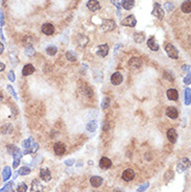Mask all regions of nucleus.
<instances>
[{"label": "nucleus", "mask_w": 191, "mask_h": 192, "mask_svg": "<svg viewBox=\"0 0 191 192\" xmlns=\"http://www.w3.org/2000/svg\"><path fill=\"white\" fill-rule=\"evenodd\" d=\"M147 46L153 51H158L159 50V43L157 42V40L153 37H151L147 40Z\"/></svg>", "instance_id": "nucleus-15"}, {"label": "nucleus", "mask_w": 191, "mask_h": 192, "mask_svg": "<svg viewBox=\"0 0 191 192\" xmlns=\"http://www.w3.org/2000/svg\"><path fill=\"white\" fill-rule=\"evenodd\" d=\"M41 30H42V32L44 34H46V36H51L54 32V26L50 23H45L42 25Z\"/></svg>", "instance_id": "nucleus-10"}, {"label": "nucleus", "mask_w": 191, "mask_h": 192, "mask_svg": "<svg viewBox=\"0 0 191 192\" xmlns=\"http://www.w3.org/2000/svg\"><path fill=\"white\" fill-rule=\"evenodd\" d=\"M87 130H89V132L93 133L96 130V128H97V122L95 121V120H92V121H90L89 123L87 124Z\"/></svg>", "instance_id": "nucleus-27"}, {"label": "nucleus", "mask_w": 191, "mask_h": 192, "mask_svg": "<svg viewBox=\"0 0 191 192\" xmlns=\"http://www.w3.org/2000/svg\"><path fill=\"white\" fill-rule=\"evenodd\" d=\"M87 6L91 12H97L100 10V4L97 0H89L87 2Z\"/></svg>", "instance_id": "nucleus-12"}, {"label": "nucleus", "mask_w": 191, "mask_h": 192, "mask_svg": "<svg viewBox=\"0 0 191 192\" xmlns=\"http://www.w3.org/2000/svg\"><path fill=\"white\" fill-rule=\"evenodd\" d=\"M46 52H47V54H49V56H54V54L58 52V48H56V46H54V45H49V46L46 48Z\"/></svg>", "instance_id": "nucleus-30"}, {"label": "nucleus", "mask_w": 191, "mask_h": 192, "mask_svg": "<svg viewBox=\"0 0 191 192\" xmlns=\"http://www.w3.org/2000/svg\"><path fill=\"white\" fill-rule=\"evenodd\" d=\"M35 72V67L32 66V64H27L23 67L22 69V74L24 76H28V75H32V73Z\"/></svg>", "instance_id": "nucleus-22"}, {"label": "nucleus", "mask_w": 191, "mask_h": 192, "mask_svg": "<svg viewBox=\"0 0 191 192\" xmlns=\"http://www.w3.org/2000/svg\"><path fill=\"white\" fill-rule=\"evenodd\" d=\"M123 80V77H122V74L120 72H115V73L112 74L111 76V82L114 85V86H118L120 85Z\"/></svg>", "instance_id": "nucleus-9"}, {"label": "nucleus", "mask_w": 191, "mask_h": 192, "mask_svg": "<svg viewBox=\"0 0 191 192\" xmlns=\"http://www.w3.org/2000/svg\"><path fill=\"white\" fill-rule=\"evenodd\" d=\"M17 192H27V185L25 183H19L17 186Z\"/></svg>", "instance_id": "nucleus-33"}, {"label": "nucleus", "mask_w": 191, "mask_h": 192, "mask_svg": "<svg viewBox=\"0 0 191 192\" xmlns=\"http://www.w3.org/2000/svg\"><path fill=\"white\" fill-rule=\"evenodd\" d=\"M40 176L45 182H49V181L51 180V173H50L48 168H42V169L40 170Z\"/></svg>", "instance_id": "nucleus-16"}, {"label": "nucleus", "mask_w": 191, "mask_h": 192, "mask_svg": "<svg viewBox=\"0 0 191 192\" xmlns=\"http://www.w3.org/2000/svg\"><path fill=\"white\" fill-rule=\"evenodd\" d=\"M167 138L171 143H175L177 139V133L174 128H170L167 132Z\"/></svg>", "instance_id": "nucleus-21"}, {"label": "nucleus", "mask_w": 191, "mask_h": 192, "mask_svg": "<svg viewBox=\"0 0 191 192\" xmlns=\"http://www.w3.org/2000/svg\"><path fill=\"white\" fill-rule=\"evenodd\" d=\"M93 192H96V191H93Z\"/></svg>", "instance_id": "nucleus-51"}, {"label": "nucleus", "mask_w": 191, "mask_h": 192, "mask_svg": "<svg viewBox=\"0 0 191 192\" xmlns=\"http://www.w3.org/2000/svg\"><path fill=\"white\" fill-rule=\"evenodd\" d=\"M148 186H149V183L148 182L144 183V184H142L141 186H140L139 188L137 189V192H143V191H145L146 189L148 188Z\"/></svg>", "instance_id": "nucleus-38"}, {"label": "nucleus", "mask_w": 191, "mask_h": 192, "mask_svg": "<svg viewBox=\"0 0 191 192\" xmlns=\"http://www.w3.org/2000/svg\"><path fill=\"white\" fill-rule=\"evenodd\" d=\"M134 38V41H135L136 43H138V44H141V43H143L144 41H145L146 39V36L144 32H135L133 36Z\"/></svg>", "instance_id": "nucleus-17"}, {"label": "nucleus", "mask_w": 191, "mask_h": 192, "mask_svg": "<svg viewBox=\"0 0 191 192\" xmlns=\"http://www.w3.org/2000/svg\"><path fill=\"white\" fill-rule=\"evenodd\" d=\"M11 174H12V171H11V167L6 166L3 169V171H2V178H3L4 182H6V181H8V178H11Z\"/></svg>", "instance_id": "nucleus-26"}, {"label": "nucleus", "mask_w": 191, "mask_h": 192, "mask_svg": "<svg viewBox=\"0 0 191 192\" xmlns=\"http://www.w3.org/2000/svg\"><path fill=\"white\" fill-rule=\"evenodd\" d=\"M129 66L133 69H138L142 66V61L139 58H132L129 61Z\"/></svg>", "instance_id": "nucleus-14"}, {"label": "nucleus", "mask_w": 191, "mask_h": 192, "mask_svg": "<svg viewBox=\"0 0 191 192\" xmlns=\"http://www.w3.org/2000/svg\"><path fill=\"white\" fill-rule=\"evenodd\" d=\"M134 178H135V171H134L133 169H131V168L126 169L123 171V173H122V178H123L126 182H129V181H132Z\"/></svg>", "instance_id": "nucleus-13"}, {"label": "nucleus", "mask_w": 191, "mask_h": 192, "mask_svg": "<svg viewBox=\"0 0 191 192\" xmlns=\"http://www.w3.org/2000/svg\"><path fill=\"white\" fill-rule=\"evenodd\" d=\"M164 8H165L168 12H172V10H174V5H173L171 2H166V3L164 4Z\"/></svg>", "instance_id": "nucleus-39"}, {"label": "nucleus", "mask_w": 191, "mask_h": 192, "mask_svg": "<svg viewBox=\"0 0 191 192\" xmlns=\"http://www.w3.org/2000/svg\"><path fill=\"white\" fill-rule=\"evenodd\" d=\"M4 69H5V65H4L3 63L0 62V72H2V71L4 70Z\"/></svg>", "instance_id": "nucleus-46"}, {"label": "nucleus", "mask_w": 191, "mask_h": 192, "mask_svg": "<svg viewBox=\"0 0 191 192\" xmlns=\"http://www.w3.org/2000/svg\"><path fill=\"white\" fill-rule=\"evenodd\" d=\"M22 146H23V152L24 154H35V152L38 150L39 145L35 142V140L32 138H28L26 140H24L22 142Z\"/></svg>", "instance_id": "nucleus-1"}, {"label": "nucleus", "mask_w": 191, "mask_h": 192, "mask_svg": "<svg viewBox=\"0 0 191 192\" xmlns=\"http://www.w3.org/2000/svg\"><path fill=\"white\" fill-rule=\"evenodd\" d=\"M109 45L108 44H102L99 45L96 50V54L100 58H106V56L109 54Z\"/></svg>", "instance_id": "nucleus-7"}, {"label": "nucleus", "mask_w": 191, "mask_h": 192, "mask_svg": "<svg viewBox=\"0 0 191 192\" xmlns=\"http://www.w3.org/2000/svg\"><path fill=\"white\" fill-rule=\"evenodd\" d=\"M167 97L169 100H177V98H179V93H177V91L175 90V89H169V90H167Z\"/></svg>", "instance_id": "nucleus-24"}, {"label": "nucleus", "mask_w": 191, "mask_h": 192, "mask_svg": "<svg viewBox=\"0 0 191 192\" xmlns=\"http://www.w3.org/2000/svg\"><path fill=\"white\" fill-rule=\"evenodd\" d=\"M2 99H3V96H2V94L0 93V100H2Z\"/></svg>", "instance_id": "nucleus-50"}, {"label": "nucleus", "mask_w": 191, "mask_h": 192, "mask_svg": "<svg viewBox=\"0 0 191 192\" xmlns=\"http://www.w3.org/2000/svg\"><path fill=\"white\" fill-rule=\"evenodd\" d=\"M114 192H123V190H122L121 188H115L114 189Z\"/></svg>", "instance_id": "nucleus-48"}, {"label": "nucleus", "mask_w": 191, "mask_h": 192, "mask_svg": "<svg viewBox=\"0 0 191 192\" xmlns=\"http://www.w3.org/2000/svg\"><path fill=\"white\" fill-rule=\"evenodd\" d=\"M135 5V0H122V8L126 10H131Z\"/></svg>", "instance_id": "nucleus-25"}, {"label": "nucleus", "mask_w": 191, "mask_h": 192, "mask_svg": "<svg viewBox=\"0 0 191 192\" xmlns=\"http://www.w3.org/2000/svg\"><path fill=\"white\" fill-rule=\"evenodd\" d=\"M116 27V23L114 20H112V19H105L104 21L100 24V30H102V32H112V30H114Z\"/></svg>", "instance_id": "nucleus-2"}, {"label": "nucleus", "mask_w": 191, "mask_h": 192, "mask_svg": "<svg viewBox=\"0 0 191 192\" xmlns=\"http://www.w3.org/2000/svg\"><path fill=\"white\" fill-rule=\"evenodd\" d=\"M181 10L184 14H190L191 12V1L190 0H186L182 3L181 5Z\"/></svg>", "instance_id": "nucleus-23"}, {"label": "nucleus", "mask_w": 191, "mask_h": 192, "mask_svg": "<svg viewBox=\"0 0 191 192\" xmlns=\"http://www.w3.org/2000/svg\"><path fill=\"white\" fill-rule=\"evenodd\" d=\"M53 150H54V152H56V154H58V156H63V154L66 152V146L64 145L63 143L58 142L53 145Z\"/></svg>", "instance_id": "nucleus-11"}, {"label": "nucleus", "mask_w": 191, "mask_h": 192, "mask_svg": "<svg viewBox=\"0 0 191 192\" xmlns=\"http://www.w3.org/2000/svg\"><path fill=\"white\" fill-rule=\"evenodd\" d=\"M44 186L39 180H34L30 186V192H43Z\"/></svg>", "instance_id": "nucleus-8"}, {"label": "nucleus", "mask_w": 191, "mask_h": 192, "mask_svg": "<svg viewBox=\"0 0 191 192\" xmlns=\"http://www.w3.org/2000/svg\"><path fill=\"white\" fill-rule=\"evenodd\" d=\"M19 150H20V148H18L16 145H12V144L8 145V152L10 154H12V156H14V154H16L17 152H19Z\"/></svg>", "instance_id": "nucleus-31"}, {"label": "nucleus", "mask_w": 191, "mask_h": 192, "mask_svg": "<svg viewBox=\"0 0 191 192\" xmlns=\"http://www.w3.org/2000/svg\"><path fill=\"white\" fill-rule=\"evenodd\" d=\"M185 104L187 106L190 104V88H187L185 90Z\"/></svg>", "instance_id": "nucleus-36"}, {"label": "nucleus", "mask_w": 191, "mask_h": 192, "mask_svg": "<svg viewBox=\"0 0 191 192\" xmlns=\"http://www.w3.org/2000/svg\"><path fill=\"white\" fill-rule=\"evenodd\" d=\"M15 73L13 71H10V73H8V80H11V82H14L15 80Z\"/></svg>", "instance_id": "nucleus-41"}, {"label": "nucleus", "mask_w": 191, "mask_h": 192, "mask_svg": "<svg viewBox=\"0 0 191 192\" xmlns=\"http://www.w3.org/2000/svg\"><path fill=\"white\" fill-rule=\"evenodd\" d=\"M8 92H10L11 94H12L13 96H14L15 99H17V98H18V97H17V93L15 92V90H14V89H13V87H12V86H10V85H8Z\"/></svg>", "instance_id": "nucleus-40"}, {"label": "nucleus", "mask_w": 191, "mask_h": 192, "mask_svg": "<svg viewBox=\"0 0 191 192\" xmlns=\"http://www.w3.org/2000/svg\"><path fill=\"white\" fill-rule=\"evenodd\" d=\"M3 50H4V46H3V44H2L1 42H0V54L3 52Z\"/></svg>", "instance_id": "nucleus-47"}, {"label": "nucleus", "mask_w": 191, "mask_h": 192, "mask_svg": "<svg viewBox=\"0 0 191 192\" xmlns=\"http://www.w3.org/2000/svg\"><path fill=\"white\" fill-rule=\"evenodd\" d=\"M190 167V160L187 158H183L179 161L177 165V172H184L186 169Z\"/></svg>", "instance_id": "nucleus-3"}, {"label": "nucleus", "mask_w": 191, "mask_h": 192, "mask_svg": "<svg viewBox=\"0 0 191 192\" xmlns=\"http://www.w3.org/2000/svg\"><path fill=\"white\" fill-rule=\"evenodd\" d=\"M99 166L102 169H109L112 166V161L107 157H102L99 161Z\"/></svg>", "instance_id": "nucleus-19"}, {"label": "nucleus", "mask_w": 191, "mask_h": 192, "mask_svg": "<svg viewBox=\"0 0 191 192\" xmlns=\"http://www.w3.org/2000/svg\"><path fill=\"white\" fill-rule=\"evenodd\" d=\"M83 91H84L85 95L88 96V97H92V95H93V91L91 90V88H90L89 86L83 87Z\"/></svg>", "instance_id": "nucleus-34"}, {"label": "nucleus", "mask_w": 191, "mask_h": 192, "mask_svg": "<svg viewBox=\"0 0 191 192\" xmlns=\"http://www.w3.org/2000/svg\"><path fill=\"white\" fill-rule=\"evenodd\" d=\"M73 163H74V160H73V159H71V160H66V161H65V164L67 165V166H72V165H73Z\"/></svg>", "instance_id": "nucleus-43"}, {"label": "nucleus", "mask_w": 191, "mask_h": 192, "mask_svg": "<svg viewBox=\"0 0 191 192\" xmlns=\"http://www.w3.org/2000/svg\"><path fill=\"white\" fill-rule=\"evenodd\" d=\"M151 14H153V16L157 17L158 19H163L164 10H163V8H162L161 4L156 2V3L153 4V12H151Z\"/></svg>", "instance_id": "nucleus-5"}, {"label": "nucleus", "mask_w": 191, "mask_h": 192, "mask_svg": "<svg viewBox=\"0 0 191 192\" xmlns=\"http://www.w3.org/2000/svg\"><path fill=\"white\" fill-rule=\"evenodd\" d=\"M66 58H67L69 62H75L76 61V54L74 51H71V50H69V51L66 52Z\"/></svg>", "instance_id": "nucleus-28"}, {"label": "nucleus", "mask_w": 191, "mask_h": 192, "mask_svg": "<svg viewBox=\"0 0 191 192\" xmlns=\"http://www.w3.org/2000/svg\"><path fill=\"white\" fill-rule=\"evenodd\" d=\"M164 78H166L167 80H169V82H173V80H174V77H173V75L170 73L169 71H165L163 74Z\"/></svg>", "instance_id": "nucleus-37"}, {"label": "nucleus", "mask_w": 191, "mask_h": 192, "mask_svg": "<svg viewBox=\"0 0 191 192\" xmlns=\"http://www.w3.org/2000/svg\"><path fill=\"white\" fill-rule=\"evenodd\" d=\"M102 182H104L102 178L97 176H92V178H90V184H91L94 188H98L99 186H102Z\"/></svg>", "instance_id": "nucleus-18"}, {"label": "nucleus", "mask_w": 191, "mask_h": 192, "mask_svg": "<svg viewBox=\"0 0 191 192\" xmlns=\"http://www.w3.org/2000/svg\"><path fill=\"white\" fill-rule=\"evenodd\" d=\"M111 2L116 6V8H118V10H120V8H121V5H120V3L118 2V0H111Z\"/></svg>", "instance_id": "nucleus-42"}, {"label": "nucleus", "mask_w": 191, "mask_h": 192, "mask_svg": "<svg viewBox=\"0 0 191 192\" xmlns=\"http://www.w3.org/2000/svg\"><path fill=\"white\" fill-rule=\"evenodd\" d=\"M136 24H137V20H136L135 16H133V15H129V16L126 17L121 21V25L127 26V27H134Z\"/></svg>", "instance_id": "nucleus-6"}, {"label": "nucleus", "mask_w": 191, "mask_h": 192, "mask_svg": "<svg viewBox=\"0 0 191 192\" xmlns=\"http://www.w3.org/2000/svg\"><path fill=\"white\" fill-rule=\"evenodd\" d=\"M36 53V50L32 47V45H26L25 46V54L27 56H32Z\"/></svg>", "instance_id": "nucleus-29"}, {"label": "nucleus", "mask_w": 191, "mask_h": 192, "mask_svg": "<svg viewBox=\"0 0 191 192\" xmlns=\"http://www.w3.org/2000/svg\"><path fill=\"white\" fill-rule=\"evenodd\" d=\"M165 51L168 54V56L171 58H179V51L177 49L173 46L172 44H167L165 46Z\"/></svg>", "instance_id": "nucleus-4"}, {"label": "nucleus", "mask_w": 191, "mask_h": 192, "mask_svg": "<svg viewBox=\"0 0 191 192\" xmlns=\"http://www.w3.org/2000/svg\"><path fill=\"white\" fill-rule=\"evenodd\" d=\"M184 82H185V84H188V85L190 84V72H188V75L185 77V80H184Z\"/></svg>", "instance_id": "nucleus-45"}, {"label": "nucleus", "mask_w": 191, "mask_h": 192, "mask_svg": "<svg viewBox=\"0 0 191 192\" xmlns=\"http://www.w3.org/2000/svg\"><path fill=\"white\" fill-rule=\"evenodd\" d=\"M110 104H111V99H110L109 97H105L104 100H102V109H108L110 106Z\"/></svg>", "instance_id": "nucleus-35"}, {"label": "nucleus", "mask_w": 191, "mask_h": 192, "mask_svg": "<svg viewBox=\"0 0 191 192\" xmlns=\"http://www.w3.org/2000/svg\"><path fill=\"white\" fill-rule=\"evenodd\" d=\"M4 192H15L14 190H13V189L12 188H10V189H8V190H5V191H4Z\"/></svg>", "instance_id": "nucleus-49"}, {"label": "nucleus", "mask_w": 191, "mask_h": 192, "mask_svg": "<svg viewBox=\"0 0 191 192\" xmlns=\"http://www.w3.org/2000/svg\"><path fill=\"white\" fill-rule=\"evenodd\" d=\"M166 115L171 119H175L179 116V112H177V110L174 106H168V108L166 109Z\"/></svg>", "instance_id": "nucleus-20"}, {"label": "nucleus", "mask_w": 191, "mask_h": 192, "mask_svg": "<svg viewBox=\"0 0 191 192\" xmlns=\"http://www.w3.org/2000/svg\"><path fill=\"white\" fill-rule=\"evenodd\" d=\"M20 176H27V174L30 173V168L27 167V166H23L21 167L20 169H19V172H18Z\"/></svg>", "instance_id": "nucleus-32"}, {"label": "nucleus", "mask_w": 191, "mask_h": 192, "mask_svg": "<svg viewBox=\"0 0 191 192\" xmlns=\"http://www.w3.org/2000/svg\"><path fill=\"white\" fill-rule=\"evenodd\" d=\"M4 24V17H3V13L0 12V25L3 26Z\"/></svg>", "instance_id": "nucleus-44"}]
</instances>
